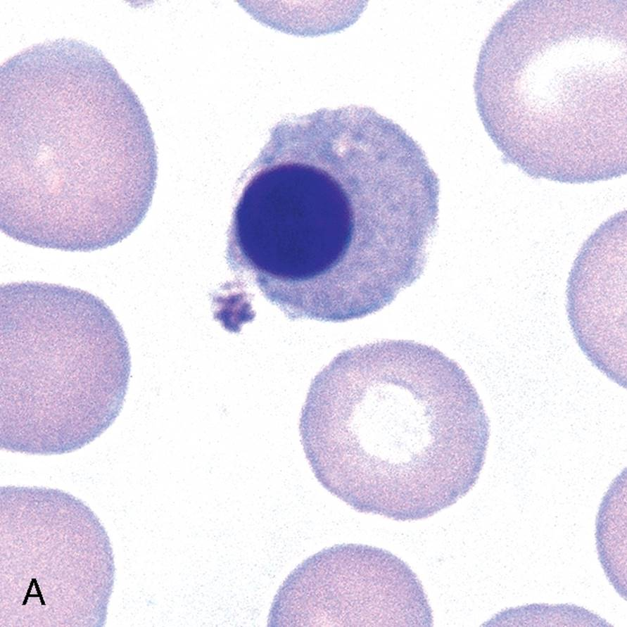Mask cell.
Listing matches in <instances>:
<instances>
[{
	"instance_id": "cell-4",
	"label": "cell",
	"mask_w": 627,
	"mask_h": 627,
	"mask_svg": "<svg viewBox=\"0 0 627 627\" xmlns=\"http://www.w3.org/2000/svg\"><path fill=\"white\" fill-rule=\"evenodd\" d=\"M0 228L42 248L101 250L142 222L157 156L148 120L89 90L48 91L0 122Z\"/></svg>"
},
{
	"instance_id": "cell-1",
	"label": "cell",
	"mask_w": 627,
	"mask_h": 627,
	"mask_svg": "<svg viewBox=\"0 0 627 627\" xmlns=\"http://www.w3.org/2000/svg\"><path fill=\"white\" fill-rule=\"evenodd\" d=\"M299 431L326 490L357 512L406 521L474 486L490 422L457 362L423 343L383 340L341 352L315 376Z\"/></svg>"
},
{
	"instance_id": "cell-2",
	"label": "cell",
	"mask_w": 627,
	"mask_h": 627,
	"mask_svg": "<svg viewBox=\"0 0 627 627\" xmlns=\"http://www.w3.org/2000/svg\"><path fill=\"white\" fill-rule=\"evenodd\" d=\"M418 222L412 183L376 141L315 140L254 164L229 241L244 277L279 309L345 319L385 297Z\"/></svg>"
},
{
	"instance_id": "cell-8",
	"label": "cell",
	"mask_w": 627,
	"mask_h": 627,
	"mask_svg": "<svg viewBox=\"0 0 627 627\" xmlns=\"http://www.w3.org/2000/svg\"><path fill=\"white\" fill-rule=\"evenodd\" d=\"M235 290L225 295L214 297L215 318L229 331L239 332L243 324L253 320L255 313L251 300L241 285H234Z\"/></svg>"
},
{
	"instance_id": "cell-6",
	"label": "cell",
	"mask_w": 627,
	"mask_h": 627,
	"mask_svg": "<svg viewBox=\"0 0 627 627\" xmlns=\"http://www.w3.org/2000/svg\"><path fill=\"white\" fill-rule=\"evenodd\" d=\"M433 625L423 586L390 552L341 544L300 564L285 579L270 612V626Z\"/></svg>"
},
{
	"instance_id": "cell-5",
	"label": "cell",
	"mask_w": 627,
	"mask_h": 627,
	"mask_svg": "<svg viewBox=\"0 0 627 627\" xmlns=\"http://www.w3.org/2000/svg\"><path fill=\"white\" fill-rule=\"evenodd\" d=\"M1 450L61 455L115 422L131 358L107 304L77 288L23 281L0 288Z\"/></svg>"
},
{
	"instance_id": "cell-3",
	"label": "cell",
	"mask_w": 627,
	"mask_h": 627,
	"mask_svg": "<svg viewBox=\"0 0 627 627\" xmlns=\"http://www.w3.org/2000/svg\"><path fill=\"white\" fill-rule=\"evenodd\" d=\"M626 32L561 1L498 20L482 45L474 92L505 159L570 184L626 173Z\"/></svg>"
},
{
	"instance_id": "cell-7",
	"label": "cell",
	"mask_w": 627,
	"mask_h": 627,
	"mask_svg": "<svg viewBox=\"0 0 627 627\" xmlns=\"http://www.w3.org/2000/svg\"><path fill=\"white\" fill-rule=\"evenodd\" d=\"M567 312L574 337L599 370L626 388V211L586 240L570 272Z\"/></svg>"
}]
</instances>
